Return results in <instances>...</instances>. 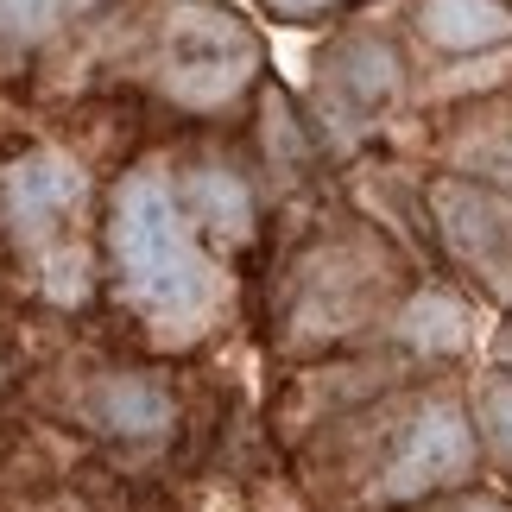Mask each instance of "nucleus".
I'll return each mask as SVG.
<instances>
[{
    "label": "nucleus",
    "mask_w": 512,
    "mask_h": 512,
    "mask_svg": "<svg viewBox=\"0 0 512 512\" xmlns=\"http://www.w3.org/2000/svg\"><path fill=\"white\" fill-rule=\"evenodd\" d=\"M468 462H475V437H468L462 411L456 405H430V411H418L405 449L392 456L386 481H380V500H418V494H430V487H443V481H462Z\"/></svg>",
    "instance_id": "7ed1b4c3"
},
{
    "label": "nucleus",
    "mask_w": 512,
    "mask_h": 512,
    "mask_svg": "<svg viewBox=\"0 0 512 512\" xmlns=\"http://www.w3.org/2000/svg\"><path fill=\"white\" fill-rule=\"evenodd\" d=\"M399 95V57L373 38H348V45L323 64V102H342L348 114H373Z\"/></svg>",
    "instance_id": "20e7f679"
},
{
    "label": "nucleus",
    "mask_w": 512,
    "mask_h": 512,
    "mask_svg": "<svg viewBox=\"0 0 512 512\" xmlns=\"http://www.w3.org/2000/svg\"><path fill=\"white\" fill-rule=\"evenodd\" d=\"M95 411H102V424L121 430V437H159L171 424V399L152 380H108Z\"/></svg>",
    "instance_id": "0eeeda50"
},
{
    "label": "nucleus",
    "mask_w": 512,
    "mask_h": 512,
    "mask_svg": "<svg viewBox=\"0 0 512 512\" xmlns=\"http://www.w3.org/2000/svg\"><path fill=\"white\" fill-rule=\"evenodd\" d=\"M7 196H13V222L19 228H45L51 215H64L76 196H83V171H76L64 152H38L7 177Z\"/></svg>",
    "instance_id": "423d86ee"
},
{
    "label": "nucleus",
    "mask_w": 512,
    "mask_h": 512,
    "mask_svg": "<svg viewBox=\"0 0 512 512\" xmlns=\"http://www.w3.org/2000/svg\"><path fill=\"white\" fill-rule=\"evenodd\" d=\"M462 329H468V317H462V304H449V298H418L405 310V336L418 342V348H462Z\"/></svg>",
    "instance_id": "6e6552de"
},
{
    "label": "nucleus",
    "mask_w": 512,
    "mask_h": 512,
    "mask_svg": "<svg viewBox=\"0 0 512 512\" xmlns=\"http://www.w3.org/2000/svg\"><path fill=\"white\" fill-rule=\"evenodd\" d=\"M114 253H121L133 304L165 329H190L215 304V272L196 253V234L159 171H133L114 196Z\"/></svg>",
    "instance_id": "f257e3e1"
},
{
    "label": "nucleus",
    "mask_w": 512,
    "mask_h": 512,
    "mask_svg": "<svg viewBox=\"0 0 512 512\" xmlns=\"http://www.w3.org/2000/svg\"><path fill=\"white\" fill-rule=\"evenodd\" d=\"M260 70V38L215 0H171L159 19L152 76L184 108H228Z\"/></svg>",
    "instance_id": "f03ea898"
},
{
    "label": "nucleus",
    "mask_w": 512,
    "mask_h": 512,
    "mask_svg": "<svg viewBox=\"0 0 512 512\" xmlns=\"http://www.w3.org/2000/svg\"><path fill=\"white\" fill-rule=\"evenodd\" d=\"M418 32L443 51H487L512 38L506 0H418Z\"/></svg>",
    "instance_id": "39448f33"
},
{
    "label": "nucleus",
    "mask_w": 512,
    "mask_h": 512,
    "mask_svg": "<svg viewBox=\"0 0 512 512\" xmlns=\"http://www.w3.org/2000/svg\"><path fill=\"white\" fill-rule=\"evenodd\" d=\"M272 13H285V19H310V13H329V7H342V0H266Z\"/></svg>",
    "instance_id": "f8f14e48"
},
{
    "label": "nucleus",
    "mask_w": 512,
    "mask_h": 512,
    "mask_svg": "<svg viewBox=\"0 0 512 512\" xmlns=\"http://www.w3.org/2000/svg\"><path fill=\"white\" fill-rule=\"evenodd\" d=\"M449 512H500L494 500H462V506H449Z\"/></svg>",
    "instance_id": "ddd939ff"
},
{
    "label": "nucleus",
    "mask_w": 512,
    "mask_h": 512,
    "mask_svg": "<svg viewBox=\"0 0 512 512\" xmlns=\"http://www.w3.org/2000/svg\"><path fill=\"white\" fill-rule=\"evenodd\" d=\"M190 190H196V203L209 209V222H215V228H228V234H241V228H247L253 203H247V190L234 184V177H222V171H203Z\"/></svg>",
    "instance_id": "9d476101"
},
{
    "label": "nucleus",
    "mask_w": 512,
    "mask_h": 512,
    "mask_svg": "<svg viewBox=\"0 0 512 512\" xmlns=\"http://www.w3.org/2000/svg\"><path fill=\"white\" fill-rule=\"evenodd\" d=\"M481 418H487V437H494V449L512 462V386H487Z\"/></svg>",
    "instance_id": "9b49d317"
},
{
    "label": "nucleus",
    "mask_w": 512,
    "mask_h": 512,
    "mask_svg": "<svg viewBox=\"0 0 512 512\" xmlns=\"http://www.w3.org/2000/svg\"><path fill=\"white\" fill-rule=\"evenodd\" d=\"M494 348H500V361H512V329H506V336H500Z\"/></svg>",
    "instance_id": "4468645a"
},
{
    "label": "nucleus",
    "mask_w": 512,
    "mask_h": 512,
    "mask_svg": "<svg viewBox=\"0 0 512 512\" xmlns=\"http://www.w3.org/2000/svg\"><path fill=\"white\" fill-rule=\"evenodd\" d=\"M57 26V0H0V57L32 51Z\"/></svg>",
    "instance_id": "1a4fd4ad"
},
{
    "label": "nucleus",
    "mask_w": 512,
    "mask_h": 512,
    "mask_svg": "<svg viewBox=\"0 0 512 512\" xmlns=\"http://www.w3.org/2000/svg\"><path fill=\"white\" fill-rule=\"evenodd\" d=\"M70 7H95V0H70Z\"/></svg>",
    "instance_id": "2eb2a0df"
}]
</instances>
